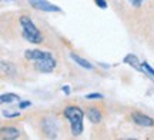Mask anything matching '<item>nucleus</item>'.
I'll return each mask as SVG.
<instances>
[{"label":"nucleus","instance_id":"12","mask_svg":"<svg viewBox=\"0 0 154 140\" xmlns=\"http://www.w3.org/2000/svg\"><path fill=\"white\" fill-rule=\"evenodd\" d=\"M130 3H131L133 6H136V7H140L141 3H143V0H130Z\"/></svg>","mask_w":154,"mask_h":140},{"label":"nucleus","instance_id":"9","mask_svg":"<svg viewBox=\"0 0 154 140\" xmlns=\"http://www.w3.org/2000/svg\"><path fill=\"white\" fill-rule=\"evenodd\" d=\"M126 62H127V63L130 62V63H131V66H134V67L138 69V70H141V67L138 66L137 57H136V56H133V54H130V56H127V57H126Z\"/></svg>","mask_w":154,"mask_h":140},{"label":"nucleus","instance_id":"4","mask_svg":"<svg viewBox=\"0 0 154 140\" xmlns=\"http://www.w3.org/2000/svg\"><path fill=\"white\" fill-rule=\"evenodd\" d=\"M33 7L36 9H40V10H44V11H60V9L54 5H50L49 2L46 0H29Z\"/></svg>","mask_w":154,"mask_h":140},{"label":"nucleus","instance_id":"1","mask_svg":"<svg viewBox=\"0 0 154 140\" xmlns=\"http://www.w3.org/2000/svg\"><path fill=\"white\" fill-rule=\"evenodd\" d=\"M26 59L29 62L34 63V67L38 72L50 73L56 69V60L49 51H42V50H27L26 51Z\"/></svg>","mask_w":154,"mask_h":140},{"label":"nucleus","instance_id":"14","mask_svg":"<svg viewBox=\"0 0 154 140\" xmlns=\"http://www.w3.org/2000/svg\"><path fill=\"white\" fill-rule=\"evenodd\" d=\"M143 67L146 69V70H147V72H149V73H151V74H153V76H154V70H153V69H151V67H150V66H149V64H147V63H144V64H143Z\"/></svg>","mask_w":154,"mask_h":140},{"label":"nucleus","instance_id":"8","mask_svg":"<svg viewBox=\"0 0 154 140\" xmlns=\"http://www.w3.org/2000/svg\"><path fill=\"white\" fill-rule=\"evenodd\" d=\"M70 57H72L73 60H74V62L76 63H79V64H80V66H82V67H84V69H93V66H91V64H90V63L87 62V60H84V59H82V57H79V56H76V54H70Z\"/></svg>","mask_w":154,"mask_h":140},{"label":"nucleus","instance_id":"6","mask_svg":"<svg viewBox=\"0 0 154 140\" xmlns=\"http://www.w3.org/2000/svg\"><path fill=\"white\" fill-rule=\"evenodd\" d=\"M87 117L88 120L91 122V123H100V120H101V113H100L99 109H96V107H90L87 110Z\"/></svg>","mask_w":154,"mask_h":140},{"label":"nucleus","instance_id":"11","mask_svg":"<svg viewBox=\"0 0 154 140\" xmlns=\"http://www.w3.org/2000/svg\"><path fill=\"white\" fill-rule=\"evenodd\" d=\"M86 97H87V99H103V96L101 95H99V93H91V95H87L86 96Z\"/></svg>","mask_w":154,"mask_h":140},{"label":"nucleus","instance_id":"10","mask_svg":"<svg viewBox=\"0 0 154 140\" xmlns=\"http://www.w3.org/2000/svg\"><path fill=\"white\" fill-rule=\"evenodd\" d=\"M16 99H19L16 95H2V103H6V101H13L16 100Z\"/></svg>","mask_w":154,"mask_h":140},{"label":"nucleus","instance_id":"13","mask_svg":"<svg viewBox=\"0 0 154 140\" xmlns=\"http://www.w3.org/2000/svg\"><path fill=\"white\" fill-rule=\"evenodd\" d=\"M96 3H97L101 9H106V7H107V3H106L104 0H96Z\"/></svg>","mask_w":154,"mask_h":140},{"label":"nucleus","instance_id":"7","mask_svg":"<svg viewBox=\"0 0 154 140\" xmlns=\"http://www.w3.org/2000/svg\"><path fill=\"white\" fill-rule=\"evenodd\" d=\"M2 133H3V137H7V139H16L19 137V130L14 129V127H7V129H2Z\"/></svg>","mask_w":154,"mask_h":140},{"label":"nucleus","instance_id":"3","mask_svg":"<svg viewBox=\"0 0 154 140\" xmlns=\"http://www.w3.org/2000/svg\"><path fill=\"white\" fill-rule=\"evenodd\" d=\"M64 116L70 122L72 126V133L74 136L82 135L83 132V112L82 109L76 106H69L64 109Z\"/></svg>","mask_w":154,"mask_h":140},{"label":"nucleus","instance_id":"5","mask_svg":"<svg viewBox=\"0 0 154 140\" xmlns=\"http://www.w3.org/2000/svg\"><path fill=\"white\" fill-rule=\"evenodd\" d=\"M133 120H134V123L140 124V126H144V127H151V126H154V120L151 117H149V116H144V114H141V113L138 112H134L131 114Z\"/></svg>","mask_w":154,"mask_h":140},{"label":"nucleus","instance_id":"2","mask_svg":"<svg viewBox=\"0 0 154 140\" xmlns=\"http://www.w3.org/2000/svg\"><path fill=\"white\" fill-rule=\"evenodd\" d=\"M20 26H22V34L23 37L30 42V43H42V33L40 30L36 27V24L33 23V20L27 16L20 17Z\"/></svg>","mask_w":154,"mask_h":140},{"label":"nucleus","instance_id":"15","mask_svg":"<svg viewBox=\"0 0 154 140\" xmlns=\"http://www.w3.org/2000/svg\"><path fill=\"white\" fill-rule=\"evenodd\" d=\"M30 106V101H23L22 104H20V109H24V107Z\"/></svg>","mask_w":154,"mask_h":140}]
</instances>
